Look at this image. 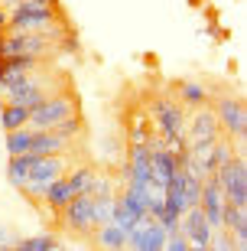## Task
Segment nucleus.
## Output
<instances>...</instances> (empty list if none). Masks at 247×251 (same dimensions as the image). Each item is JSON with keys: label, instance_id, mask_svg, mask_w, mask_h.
I'll use <instances>...</instances> for the list:
<instances>
[{"label": "nucleus", "instance_id": "bb28decb", "mask_svg": "<svg viewBox=\"0 0 247 251\" xmlns=\"http://www.w3.org/2000/svg\"><path fill=\"white\" fill-rule=\"evenodd\" d=\"M231 245L234 248H247V225H241V228L231 232Z\"/></svg>", "mask_w": 247, "mask_h": 251}, {"label": "nucleus", "instance_id": "0eeeda50", "mask_svg": "<svg viewBox=\"0 0 247 251\" xmlns=\"http://www.w3.org/2000/svg\"><path fill=\"white\" fill-rule=\"evenodd\" d=\"M150 118L156 124V134L163 137H173V134H182L185 130V111L179 101H169V98H156L150 104Z\"/></svg>", "mask_w": 247, "mask_h": 251}, {"label": "nucleus", "instance_id": "412c9836", "mask_svg": "<svg viewBox=\"0 0 247 251\" xmlns=\"http://www.w3.org/2000/svg\"><path fill=\"white\" fill-rule=\"evenodd\" d=\"M17 251H59V238L55 235H33L17 242Z\"/></svg>", "mask_w": 247, "mask_h": 251}, {"label": "nucleus", "instance_id": "4be33fe9", "mask_svg": "<svg viewBox=\"0 0 247 251\" xmlns=\"http://www.w3.org/2000/svg\"><path fill=\"white\" fill-rule=\"evenodd\" d=\"M221 219H225V228H228V232H234V228L247 225V205L225 202V212H221Z\"/></svg>", "mask_w": 247, "mask_h": 251}, {"label": "nucleus", "instance_id": "f257e3e1", "mask_svg": "<svg viewBox=\"0 0 247 251\" xmlns=\"http://www.w3.org/2000/svg\"><path fill=\"white\" fill-rule=\"evenodd\" d=\"M78 111H82V104H78V95L75 92H52L49 98H43V101L29 111L26 127L52 130L55 124H62L65 118H72V114H78Z\"/></svg>", "mask_w": 247, "mask_h": 251}, {"label": "nucleus", "instance_id": "5701e85b", "mask_svg": "<svg viewBox=\"0 0 247 251\" xmlns=\"http://www.w3.org/2000/svg\"><path fill=\"white\" fill-rule=\"evenodd\" d=\"M55 134L59 137H68V140H75L78 134H82V114H72V118H65L62 124H55Z\"/></svg>", "mask_w": 247, "mask_h": 251}, {"label": "nucleus", "instance_id": "ddd939ff", "mask_svg": "<svg viewBox=\"0 0 247 251\" xmlns=\"http://www.w3.org/2000/svg\"><path fill=\"white\" fill-rule=\"evenodd\" d=\"M94 245L104 248V251H124L127 248V232H124L117 222L94 225Z\"/></svg>", "mask_w": 247, "mask_h": 251}, {"label": "nucleus", "instance_id": "2eb2a0df", "mask_svg": "<svg viewBox=\"0 0 247 251\" xmlns=\"http://www.w3.org/2000/svg\"><path fill=\"white\" fill-rule=\"evenodd\" d=\"M94 173H98L94 167L82 163V167H75V170H65V179H68V186H72L75 196H88L91 193V183H94Z\"/></svg>", "mask_w": 247, "mask_h": 251}, {"label": "nucleus", "instance_id": "a211bd4d", "mask_svg": "<svg viewBox=\"0 0 247 251\" xmlns=\"http://www.w3.org/2000/svg\"><path fill=\"white\" fill-rule=\"evenodd\" d=\"M7 157H17V153H29L33 147V127H13L7 130Z\"/></svg>", "mask_w": 247, "mask_h": 251}, {"label": "nucleus", "instance_id": "9d476101", "mask_svg": "<svg viewBox=\"0 0 247 251\" xmlns=\"http://www.w3.org/2000/svg\"><path fill=\"white\" fill-rule=\"evenodd\" d=\"M179 232L185 235L189 248L208 251V245H211V228H208V222H205V215H202L199 205H192V209H185V212L179 215Z\"/></svg>", "mask_w": 247, "mask_h": 251}, {"label": "nucleus", "instance_id": "423d86ee", "mask_svg": "<svg viewBox=\"0 0 247 251\" xmlns=\"http://www.w3.org/2000/svg\"><path fill=\"white\" fill-rule=\"evenodd\" d=\"M215 118H218L225 137H231L234 144H241L247 137V111L238 95H221L215 101Z\"/></svg>", "mask_w": 247, "mask_h": 251}, {"label": "nucleus", "instance_id": "9b49d317", "mask_svg": "<svg viewBox=\"0 0 247 251\" xmlns=\"http://www.w3.org/2000/svg\"><path fill=\"white\" fill-rule=\"evenodd\" d=\"M43 62H46V59H29V56L0 59V92H3L7 85H13L17 78H23V75H29V72H36V69H43Z\"/></svg>", "mask_w": 247, "mask_h": 251}, {"label": "nucleus", "instance_id": "20e7f679", "mask_svg": "<svg viewBox=\"0 0 247 251\" xmlns=\"http://www.w3.org/2000/svg\"><path fill=\"white\" fill-rule=\"evenodd\" d=\"M211 176L218 179L221 193H225V202L247 205V163H244L241 153H234L231 160H225Z\"/></svg>", "mask_w": 247, "mask_h": 251}, {"label": "nucleus", "instance_id": "c85d7f7f", "mask_svg": "<svg viewBox=\"0 0 247 251\" xmlns=\"http://www.w3.org/2000/svg\"><path fill=\"white\" fill-rule=\"evenodd\" d=\"M0 242H3V235H0Z\"/></svg>", "mask_w": 247, "mask_h": 251}, {"label": "nucleus", "instance_id": "7ed1b4c3", "mask_svg": "<svg viewBox=\"0 0 247 251\" xmlns=\"http://www.w3.org/2000/svg\"><path fill=\"white\" fill-rule=\"evenodd\" d=\"M55 49V43L43 33H0V59H13V56H29V59H46Z\"/></svg>", "mask_w": 247, "mask_h": 251}, {"label": "nucleus", "instance_id": "393cba45", "mask_svg": "<svg viewBox=\"0 0 247 251\" xmlns=\"http://www.w3.org/2000/svg\"><path fill=\"white\" fill-rule=\"evenodd\" d=\"M114 222H117L120 228H124V232H130V228H134V225H137L140 219H137L134 212H130V209H124V205L117 202V209H114Z\"/></svg>", "mask_w": 247, "mask_h": 251}, {"label": "nucleus", "instance_id": "6e6552de", "mask_svg": "<svg viewBox=\"0 0 247 251\" xmlns=\"http://www.w3.org/2000/svg\"><path fill=\"white\" fill-rule=\"evenodd\" d=\"M185 140L189 144H205V140H215L221 134V124L218 118H215V108H211L208 101L199 104L192 111V118H185Z\"/></svg>", "mask_w": 247, "mask_h": 251}, {"label": "nucleus", "instance_id": "f3484780", "mask_svg": "<svg viewBox=\"0 0 247 251\" xmlns=\"http://www.w3.org/2000/svg\"><path fill=\"white\" fill-rule=\"evenodd\" d=\"M176 92H179V104L182 108H199V104H205L208 101V92H205V85L202 82H179L176 85Z\"/></svg>", "mask_w": 247, "mask_h": 251}, {"label": "nucleus", "instance_id": "4468645a", "mask_svg": "<svg viewBox=\"0 0 247 251\" xmlns=\"http://www.w3.org/2000/svg\"><path fill=\"white\" fill-rule=\"evenodd\" d=\"M72 196H75V193H72V186H68V179H65V176H59V179H52V183H49L46 196H43L39 202L46 205V209H49L52 215H59V209H62V205L68 202Z\"/></svg>", "mask_w": 247, "mask_h": 251}, {"label": "nucleus", "instance_id": "aec40b11", "mask_svg": "<svg viewBox=\"0 0 247 251\" xmlns=\"http://www.w3.org/2000/svg\"><path fill=\"white\" fill-rule=\"evenodd\" d=\"M26 121H29V108H23V104H3V111H0V127L3 130L26 127Z\"/></svg>", "mask_w": 247, "mask_h": 251}, {"label": "nucleus", "instance_id": "a878e982", "mask_svg": "<svg viewBox=\"0 0 247 251\" xmlns=\"http://www.w3.org/2000/svg\"><path fill=\"white\" fill-rule=\"evenodd\" d=\"M163 248L166 251H192L182 232H169V235H166V245H163Z\"/></svg>", "mask_w": 247, "mask_h": 251}, {"label": "nucleus", "instance_id": "dca6fc26", "mask_svg": "<svg viewBox=\"0 0 247 251\" xmlns=\"http://www.w3.org/2000/svg\"><path fill=\"white\" fill-rule=\"evenodd\" d=\"M29 167H33V153H17V157H10L7 179H10L13 189H23V183H26V176H29Z\"/></svg>", "mask_w": 247, "mask_h": 251}, {"label": "nucleus", "instance_id": "6ab92c4d", "mask_svg": "<svg viewBox=\"0 0 247 251\" xmlns=\"http://www.w3.org/2000/svg\"><path fill=\"white\" fill-rule=\"evenodd\" d=\"M114 209H117V196H94L91 199V212H94V225H108L114 222Z\"/></svg>", "mask_w": 247, "mask_h": 251}, {"label": "nucleus", "instance_id": "f03ea898", "mask_svg": "<svg viewBox=\"0 0 247 251\" xmlns=\"http://www.w3.org/2000/svg\"><path fill=\"white\" fill-rule=\"evenodd\" d=\"M65 170H68V157L65 153H49V157H36L33 153V167H29V176H26L20 193L29 196V199H43L49 183L65 176Z\"/></svg>", "mask_w": 247, "mask_h": 251}, {"label": "nucleus", "instance_id": "b1692460", "mask_svg": "<svg viewBox=\"0 0 247 251\" xmlns=\"http://www.w3.org/2000/svg\"><path fill=\"white\" fill-rule=\"evenodd\" d=\"M111 193H114V179L104 176V173H94V183H91V193L88 196L94 199V196H111Z\"/></svg>", "mask_w": 247, "mask_h": 251}, {"label": "nucleus", "instance_id": "f8f14e48", "mask_svg": "<svg viewBox=\"0 0 247 251\" xmlns=\"http://www.w3.org/2000/svg\"><path fill=\"white\" fill-rule=\"evenodd\" d=\"M68 147H72V140L59 137L55 130H33V147H29V153L49 157V153H68Z\"/></svg>", "mask_w": 247, "mask_h": 251}, {"label": "nucleus", "instance_id": "1a4fd4ad", "mask_svg": "<svg viewBox=\"0 0 247 251\" xmlns=\"http://www.w3.org/2000/svg\"><path fill=\"white\" fill-rule=\"evenodd\" d=\"M163 245H166V228L153 215H143L127 232V248L134 251H163Z\"/></svg>", "mask_w": 247, "mask_h": 251}, {"label": "nucleus", "instance_id": "cd10ccee", "mask_svg": "<svg viewBox=\"0 0 247 251\" xmlns=\"http://www.w3.org/2000/svg\"><path fill=\"white\" fill-rule=\"evenodd\" d=\"M3 29H7V10L0 7V33H3Z\"/></svg>", "mask_w": 247, "mask_h": 251}, {"label": "nucleus", "instance_id": "39448f33", "mask_svg": "<svg viewBox=\"0 0 247 251\" xmlns=\"http://www.w3.org/2000/svg\"><path fill=\"white\" fill-rule=\"evenodd\" d=\"M59 225L62 232L75 235V238H88L94 232V212H91V196H72L68 202L59 209Z\"/></svg>", "mask_w": 247, "mask_h": 251}]
</instances>
